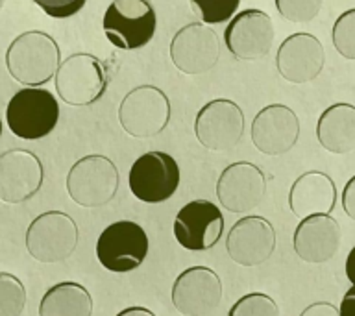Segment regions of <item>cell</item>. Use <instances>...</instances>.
Instances as JSON below:
<instances>
[{
    "label": "cell",
    "instance_id": "cell-35",
    "mask_svg": "<svg viewBox=\"0 0 355 316\" xmlns=\"http://www.w3.org/2000/svg\"><path fill=\"white\" fill-rule=\"evenodd\" d=\"M4 4H6V0H0V10L4 8Z\"/></svg>",
    "mask_w": 355,
    "mask_h": 316
},
{
    "label": "cell",
    "instance_id": "cell-19",
    "mask_svg": "<svg viewBox=\"0 0 355 316\" xmlns=\"http://www.w3.org/2000/svg\"><path fill=\"white\" fill-rule=\"evenodd\" d=\"M324 46L311 33H293L277 49V72L291 83H307L315 80L324 69Z\"/></svg>",
    "mask_w": 355,
    "mask_h": 316
},
{
    "label": "cell",
    "instance_id": "cell-32",
    "mask_svg": "<svg viewBox=\"0 0 355 316\" xmlns=\"http://www.w3.org/2000/svg\"><path fill=\"white\" fill-rule=\"evenodd\" d=\"M340 316H355V285L346 290L340 301Z\"/></svg>",
    "mask_w": 355,
    "mask_h": 316
},
{
    "label": "cell",
    "instance_id": "cell-4",
    "mask_svg": "<svg viewBox=\"0 0 355 316\" xmlns=\"http://www.w3.org/2000/svg\"><path fill=\"white\" fill-rule=\"evenodd\" d=\"M55 91L69 105H91L107 91L110 74L93 54L78 52L61 61L55 72Z\"/></svg>",
    "mask_w": 355,
    "mask_h": 316
},
{
    "label": "cell",
    "instance_id": "cell-17",
    "mask_svg": "<svg viewBox=\"0 0 355 316\" xmlns=\"http://www.w3.org/2000/svg\"><path fill=\"white\" fill-rule=\"evenodd\" d=\"M276 249V231L265 216H243L226 237V252L241 266L263 265Z\"/></svg>",
    "mask_w": 355,
    "mask_h": 316
},
{
    "label": "cell",
    "instance_id": "cell-22",
    "mask_svg": "<svg viewBox=\"0 0 355 316\" xmlns=\"http://www.w3.org/2000/svg\"><path fill=\"white\" fill-rule=\"evenodd\" d=\"M316 137L331 154H348L355 148V105L338 102L329 105L318 119Z\"/></svg>",
    "mask_w": 355,
    "mask_h": 316
},
{
    "label": "cell",
    "instance_id": "cell-10",
    "mask_svg": "<svg viewBox=\"0 0 355 316\" xmlns=\"http://www.w3.org/2000/svg\"><path fill=\"white\" fill-rule=\"evenodd\" d=\"M244 133V113L233 100H211L198 111L194 121V135L207 150H230Z\"/></svg>",
    "mask_w": 355,
    "mask_h": 316
},
{
    "label": "cell",
    "instance_id": "cell-29",
    "mask_svg": "<svg viewBox=\"0 0 355 316\" xmlns=\"http://www.w3.org/2000/svg\"><path fill=\"white\" fill-rule=\"evenodd\" d=\"M52 19H69L83 10L87 0H32Z\"/></svg>",
    "mask_w": 355,
    "mask_h": 316
},
{
    "label": "cell",
    "instance_id": "cell-1",
    "mask_svg": "<svg viewBox=\"0 0 355 316\" xmlns=\"http://www.w3.org/2000/svg\"><path fill=\"white\" fill-rule=\"evenodd\" d=\"M61 50L46 32L30 30L17 35L6 52V67L11 78L26 87H41L60 69Z\"/></svg>",
    "mask_w": 355,
    "mask_h": 316
},
{
    "label": "cell",
    "instance_id": "cell-3",
    "mask_svg": "<svg viewBox=\"0 0 355 316\" xmlns=\"http://www.w3.org/2000/svg\"><path fill=\"white\" fill-rule=\"evenodd\" d=\"M102 28L113 46L137 50L154 39L157 17L148 0H113L105 10Z\"/></svg>",
    "mask_w": 355,
    "mask_h": 316
},
{
    "label": "cell",
    "instance_id": "cell-26",
    "mask_svg": "<svg viewBox=\"0 0 355 316\" xmlns=\"http://www.w3.org/2000/svg\"><path fill=\"white\" fill-rule=\"evenodd\" d=\"M333 44L344 60L355 61V8L344 11L333 24Z\"/></svg>",
    "mask_w": 355,
    "mask_h": 316
},
{
    "label": "cell",
    "instance_id": "cell-8",
    "mask_svg": "<svg viewBox=\"0 0 355 316\" xmlns=\"http://www.w3.org/2000/svg\"><path fill=\"white\" fill-rule=\"evenodd\" d=\"M148 255V235L137 222H113L100 233L96 257L105 270L126 274L143 265Z\"/></svg>",
    "mask_w": 355,
    "mask_h": 316
},
{
    "label": "cell",
    "instance_id": "cell-20",
    "mask_svg": "<svg viewBox=\"0 0 355 316\" xmlns=\"http://www.w3.org/2000/svg\"><path fill=\"white\" fill-rule=\"evenodd\" d=\"M343 231L329 215H311L302 218L294 229V252L305 263H326L337 254Z\"/></svg>",
    "mask_w": 355,
    "mask_h": 316
},
{
    "label": "cell",
    "instance_id": "cell-21",
    "mask_svg": "<svg viewBox=\"0 0 355 316\" xmlns=\"http://www.w3.org/2000/svg\"><path fill=\"white\" fill-rule=\"evenodd\" d=\"M337 204V187L327 174L311 170L296 177L288 193V207L296 216L329 215Z\"/></svg>",
    "mask_w": 355,
    "mask_h": 316
},
{
    "label": "cell",
    "instance_id": "cell-18",
    "mask_svg": "<svg viewBox=\"0 0 355 316\" xmlns=\"http://www.w3.org/2000/svg\"><path fill=\"white\" fill-rule=\"evenodd\" d=\"M300 137V121L291 107L270 104L252 122V143L261 154L282 155L294 148Z\"/></svg>",
    "mask_w": 355,
    "mask_h": 316
},
{
    "label": "cell",
    "instance_id": "cell-25",
    "mask_svg": "<svg viewBox=\"0 0 355 316\" xmlns=\"http://www.w3.org/2000/svg\"><path fill=\"white\" fill-rule=\"evenodd\" d=\"M227 316H279V307L268 294L250 292L233 304Z\"/></svg>",
    "mask_w": 355,
    "mask_h": 316
},
{
    "label": "cell",
    "instance_id": "cell-15",
    "mask_svg": "<svg viewBox=\"0 0 355 316\" xmlns=\"http://www.w3.org/2000/svg\"><path fill=\"white\" fill-rule=\"evenodd\" d=\"M43 163L30 150H8L0 154V202L22 204L41 191Z\"/></svg>",
    "mask_w": 355,
    "mask_h": 316
},
{
    "label": "cell",
    "instance_id": "cell-23",
    "mask_svg": "<svg viewBox=\"0 0 355 316\" xmlns=\"http://www.w3.org/2000/svg\"><path fill=\"white\" fill-rule=\"evenodd\" d=\"M39 316H93V298L80 283L61 281L44 292Z\"/></svg>",
    "mask_w": 355,
    "mask_h": 316
},
{
    "label": "cell",
    "instance_id": "cell-6",
    "mask_svg": "<svg viewBox=\"0 0 355 316\" xmlns=\"http://www.w3.org/2000/svg\"><path fill=\"white\" fill-rule=\"evenodd\" d=\"M78 237V226L71 215L63 211H46L30 222L26 229V249L39 263H60L74 254Z\"/></svg>",
    "mask_w": 355,
    "mask_h": 316
},
{
    "label": "cell",
    "instance_id": "cell-5",
    "mask_svg": "<svg viewBox=\"0 0 355 316\" xmlns=\"http://www.w3.org/2000/svg\"><path fill=\"white\" fill-rule=\"evenodd\" d=\"M121 174L105 155L93 154L78 159L67 174V193L82 207H102L115 198Z\"/></svg>",
    "mask_w": 355,
    "mask_h": 316
},
{
    "label": "cell",
    "instance_id": "cell-36",
    "mask_svg": "<svg viewBox=\"0 0 355 316\" xmlns=\"http://www.w3.org/2000/svg\"><path fill=\"white\" fill-rule=\"evenodd\" d=\"M0 137H2V121H0Z\"/></svg>",
    "mask_w": 355,
    "mask_h": 316
},
{
    "label": "cell",
    "instance_id": "cell-16",
    "mask_svg": "<svg viewBox=\"0 0 355 316\" xmlns=\"http://www.w3.org/2000/svg\"><path fill=\"white\" fill-rule=\"evenodd\" d=\"M274 35V22L268 13L261 10H244L230 21L224 32V43L233 58L254 61L270 52Z\"/></svg>",
    "mask_w": 355,
    "mask_h": 316
},
{
    "label": "cell",
    "instance_id": "cell-30",
    "mask_svg": "<svg viewBox=\"0 0 355 316\" xmlns=\"http://www.w3.org/2000/svg\"><path fill=\"white\" fill-rule=\"evenodd\" d=\"M340 202H343L344 213H346L352 220H355V176L349 177V182L344 185Z\"/></svg>",
    "mask_w": 355,
    "mask_h": 316
},
{
    "label": "cell",
    "instance_id": "cell-31",
    "mask_svg": "<svg viewBox=\"0 0 355 316\" xmlns=\"http://www.w3.org/2000/svg\"><path fill=\"white\" fill-rule=\"evenodd\" d=\"M300 316H340V310L335 305L327 304V301H316L311 304L309 307H305Z\"/></svg>",
    "mask_w": 355,
    "mask_h": 316
},
{
    "label": "cell",
    "instance_id": "cell-24",
    "mask_svg": "<svg viewBox=\"0 0 355 316\" xmlns=\"http://www.w3.org/2000/svg\"><path fill=\"white\" fill-rule=\"evenodd\" d=\"M26 307V288L13 274L0 272V316H21Z\"/></svg>",
    "mask_w": 355,
    "mask_h": 316
},
{
    "label": "cell",
    "instance_id": "cell-13",
    "mask_svg": "<svg viewBox=\"0 0 355 316\" xmlns=\"http://www.w3.org/2000/svg\"><path fill=\"white\" fill-rule=\"evenodd\" d=\"M220 301L222 281L209 266H191L172 285V304L183 316H207Z\"/></svg>",
    "mask_w": 355,
    "mask_h": 316
},
{
    "label": "cell",
    "instance_id": "cell-33",
    "mask_svg": "<svg viewBox=\"0 0 355 316\" xmlns=\"http://www.w3.org/2000/svg\"><path fill=\"white\" fill-rule=\"evenodd\" d=\"M346 277L352 285H355V246L349 249L348 257H346Z\"/></svg>",
    "mask_w": 355,
    "mask_h": 316
},
{
    "label": "cell",
    "instance_id": "cell-34",
    "mask_svg": "<svg viewBox=\"0 0 355 316\" xmlns=\"http://www.w3.org/2000/svg\"><path fill=\"white\" fill-rule=\"evenodd\" d=\"M116 316H155L154 313L146 307H128V309L121 310Z\"/></svg>",
    "mask_w": 355,
    "mask_h": 316
},
{
    "label": "cell",
    "instance_id": "cell-2",
    "mask_svg": "<svg viewBox=\"0 0 355 316\" xmlns=\"http://www.w3.org/2000/svg\"><path fill=\"white\" fill-rule=\"evenodd\" d=\"M11 133L24 141H37L54 132L60 121V104L46 89H21L6 107Z\"/></svg>",
    "mask_w": 355,
    "mask_h": 316
},
{
    "label": "cell",
    "instance_id": "cell-12",
    "mask_svg": "<svg viewBox=\"0 0 355 316\" xmlns=\"http://www.w3.org/2000/svg\"><path fill=\"white\" fill-rule=\"evenodd\" d=\"M224 231V216L213 202L193 200L178 211L174 218V237L178 244L191 252H205L218 244Z\"/></svg>",
    "mask_w": 355,
    "mask_h": 316
},
{
    "label": "cell",
    "instance_id": "cell-9",
    "mask_svg": "<svg viewBox=\"0 0 355 316\" xmlns=\"http://www.w3.org/2000/svg\"><path fill=\"white\" fill-rule=\"evenodd\" d=\"M180 166L165 152H148L135 159L130 168V191L144 204H163L180 187Z\"/></svg>",
    "mask_w": 355,
    "mask_h": 316
},
{
    "label": "cell",
    "instance_id": "cell-11",
    "mask_svg": "<svg viewBox=\"0 0 355 316\" xmlns=\"http://www.w3.org/2000/svg\"><path fill=\"white\" fill-rule=\"evenodd\" d=\"M171 60L183 74H204L220 60V39L207 24H185L172 37Z\"/></svg>",
    "mask_w": 355,
    "mask_h": 316
},
{
    "label": "cell",
    "instance_id": "cell-28",
    "mask_svg": "<svg viewBox=\"0 0 355 316\" xmlns=\"http://www.w3.org/2000/svg\"><path fill=\"white\" fill-rule=\"evenodd\" d=\"M274 2L283 19L291 22H309L318 15L324 0H274Z\"/></svg>",
    "mask_w": 355,
    "mask_h": 316
},
{
    "label": "cell",
    "instance_id": "cell-7",
    "mask_svg": "<svg viewBox=\"0 0 355 316\" xmlns=\"http://www.w3.org/2000/svg\"><path fill=\"white\" fill-rule=\"evenodd\" d=\"M171 121V100L154 85L132 89L119 105V122L132 137L159 135Z\"/></svg>",
    "mask_w": 355,
    "mask_h": 316
},
{
    "label": "cell",
    "instance_id": "cell-14",
    "mask_svg": "<svg viewBox=\"0 0 355 316\" xmlns=\"http://www.w3.org/2000/svg\"><path fill=\"white\" fill-rule=\"evenodd\" d=\"M266 177L259 166L248 161H239L226 166L216 182V196L230 213H248L263 202Z\"/></svg>",
    "mask_w": 355,
    "mask_h": 316
},
{
    "label": "cell",
    "instance_id": "cell-27",
    "mask_svg": "<svg viewBox=\"0 0 355 316\" xmlns=\"http://www.w3.org/2000/svg\"><path fill=\"white\" fill-rule=\"evenodd\" d=\"M241 0H191L196 13L205 24H220L237 13Z\"/></svg>",
    "mask_w": 355,
    "mask_h": 316
}]
</instances>
